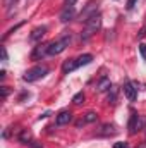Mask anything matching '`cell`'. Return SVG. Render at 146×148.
Returning a JSON list of instances; mask_svg holds the SVG:
<instances>
[{"mask_svg": "<svg viewBox=\"0 0 146 148\" xmlns=\"http://www.w3.org/2000/svg\"><path fill=\"white\" fill-rule=\"evenodd\" d=\"M100 28H102V16H100V12H96V14H93L84 23V35H81V40H88L93 33H96Z\"/></svg>", "mask_w": 146, "mask_h": 148, "instance_id": "obj_1", "label": "cell"}, {"mask_svg": "<svg viewBox=\"0 0 146 148\" xmlns=\"http://www.w3.org/2000/svg\"><path fill=\"white\" fill-rule=\"evenodd\" d=\"M69 43H71V35H65L64 38H60L57 41L48 43V55H59V53H62L69 47Z\"/></svg>", "mask_w": 146, "mask_h": 148, "instance_id": "obj_2", "label": "cell"}, {"mask_svg": "<svg viewBox=\"0 0 146 148\" xmlns=\"http://www.w3.org/2000/svg\"><path fill=\"white\" fill-rule=\"evenodd\" d=\"M46 73H48V67H45V66H36V67H33V69H29L28 73L23 76V79L24 81H36V79H40V77H43V76H46Z\"/></svg>", "mask_w": 146, "mask_h": 148, "instance_id": "obj_3", "label": "cell"}, {"mask_svg": "<svg viewBox=\"0 0 146 148\" xmlns=\"http://www.w3.org/2000/svg\"><path fill=\"white\" fill-rule=\"evenodd\" d=\"M96 9H98V2H95V0H91L86 7H84V10L79 14V21L81 23H86L93 14H96Z\"/></svg>", "mask_w": 146, "mask_h": 148, "instance_id": "obj_4", "label": "cell"}, {"mask_svg": "<svg viewBox=\"0 0 146 148\" xmlns=\"http://www.w3.org/2000/svg\"><path fill=\"white\" fill-rule=\"evenodd\" d=\"M122 90H124V95L127 97V100H129V102H134V100H136V97H138V88H136V84H134V83H131V81L124 83Z\"/></svg>", "mask_w": 146, "mask_h": 148, "instance_id": "obj_5", "label": "cell"}, {"mask_svg": "<svg viewBox=\"0 0 146 148\" xmlns=\"http://www.w3.org/2000/svg\"><path fill=\"white\" fill-rule=\"evenodd\" d=\"M72 121V114L69 110H62L59 112V115L55 117V122H57V126H64V124H69Z\"/></svg>", "mask_w": 146, "mask_h": 148, "instance_id": "obj_6", "label": "cell"}, {"mask_svg": "<svg viewBox=\"0 0 146 148\" xmlns=\"http://www.w3.org/2000/svg\"><path fill=\"white\" fill-rule=\"evenodd\" d=\"M74 16H76V9L74 7H64L62 12H60V21L62 23H67V21L74 19Z\"/></svg>", "mask_w": 146, "mask_h": 148, "instance_id": "obj_7", "label": "cell"}, {"mask_svg": "<svg viewBox=\"0 0 146 148\" xmlns=\"http://www.w3.org/2000/svg\"><path fill=\"white\" fill-rule=\"evenodd\" d=\"M45 53H48V45H38V47H35V50L31 53V59L33 60H40Z\"/></svg>", "mask_w": 146, "mask_h": 148, "instance_id": "obj_8", "label": "cell"}, {"mask_svg": "<svg viewBox=\"0 0 146 148\" xmlns=\"http://www.w3.org/2000/svg\"><path fill=\"white\" fill-rule=\"evenodd\" d=\"M45 33H46V28H45V26H38V28H35V29L31 31L29 40H31V41H40Z\"/></svg>", "mask_w": 146, "mask_h": 148, "instance_id": "obj_9", "label": "cell"}, {"mask_svg": "<svg viewBox=\"0 0 146 148\" xmlns=\"http://www.w3.org/2000/svg\"><path fill=\"white\" fill-rule=\"evenodd\" d=\"M79 66H77V60L76 59H69V60H65L64 64H62V73L64 74H69L72 73L74 69H77Z\"/></svg>", "mask_w": 146, "mask_h": 148, "instance_id": "obj_10", "label": "cell"}, {"mask_svg": "<svg viewBox=\"0 0 146 148\" xmlns=\"http://www.w3.org/2000/svg\"><path fill=\"white\" fill-rule=\"evenodd\" d=\"M110 88H112V83H110L108 77H102V79L98 81V84H96V90H98L100 93H103V91H110Z\"/></svg>", "mask_w": 146, "mask_h": 148, "instance_id": "obj_11", "label": "cell"}, {"mask_svg": "<svg viewBox=\"0 0 146 148\" xmlns=\"http://www.w3.org/2000/svg\"><path fill=\"white\" fill-rule=\"evenodd\" d=\"M115 133H117L115 126H113V124H108V122L103 124L102 129H100V134H102V136H112V134H115Z\"/></svg>", "mask_w": 146, "mask_h": 148, "instance_id": "obj_12", "label": "cell"}, {"mask_svg": "<svg viewBox=\"0 0 146 148\" xmlns=\"http://www.w3.org/2000/svg\"><path fill=\"white\" fill-rule=\"evenodd\" d=\"M17 140H19L21 143H24V145H29V143H31V133H29L28 129H21Z\"/></svg>", "mask_w": 146, "mask_h": 148, "instance_id": "obj_13", "label": "cell"}, {"mask_svg": "<svg viewBox=\"0 0 146 148\" xmlns=\"http://www.w3.org/2000/svg\"><path fill=\"white\" fill-rule=\"evenodd\" d=\"M77 60V66L81 67V66H88V64H91V60H93V55L91 53H84V55H81L79 59H76Z\"/></svg>", "mask_w": 146, "mask_h": 148, "instance_id": "obj_14", "label": "cell"}, {"mask_svg": "<svg viewBox=\"0 0 146 148\" xmlns=\"http://www.w3.org/2000/svg\"><path fill=\"white\" fill-rule=\"evenodd\" d=\"M146 127V117L145 115H138V119H136V127H134V133H138V131H143Z\"/></svg>", "mask_w": 146, "mask_h": 148, "instance_id": "obj_15", "label": "cell"}, {"mask_svg": "<svg viewBox=\"0 0 146 148\" xmlns=\"http://www.w3.org/2000/svg\"><path fill=\"white\" fill-rule=\"evenodd\" d=\"M136 119H138V114H136V112H132V114H131V121H129V133H131V134H136V133H134Z\"/></svg>", "mask_w": 146, "mask_h": 148, "instance_id": "obj_16", "label": "cell"}, {"mask_svg": "<svg viewBox=\"0 0 146 148\" xmlns=\"http://www.w3.org/2000/svg\"><path fill=\"white\" fill-rule=\"evenodd\" d=\"M96 119H98V115H96V112L89 110V112H86V114H84V119H83V121H84V122H95Z\"/></svg>", "mask_w": 146, "mask_h": 148, "instance_id": "obj_17", "label": "cell"}, {"mask_svg": "<svg viewBox=\"0 0 146 148\" xmlns=\"http://www.w3.org/2000/svg\"><path fill=\"white\" fill-rule=\"evenodd\" d=\"M72 102L76 103V105H81V103H84V93L83 91H79V93H76L72 98Z\"/></svg>", "mask_w": 146, "mask_h": 148, "instance_id": "obj_18", "label": "cell"}, {"mask_svg": "<svg viewBox=\"0 0 146 148\" xmlns=\"http://www.w3.org/2000/svg\"><path fill=\"white\" fill-rule=\"evenodd\" d=\"M108 102L112 103V105H113V103H117V90H115L113 86L110 88V93H108Z\"/></svg>", "mask_w": 146, "mask_h": 148, "instance_id": "obj_19", "label": "cell"}, {"mask_svg": "<svg viewBox=\"0 0 146 148\" xmlns=\"http://www.w3.org/2000/svg\"><path fill=\"white\" fill-rule=\"evenodd\" d=\"M0 93H2V98H7V97H9V93H10L9 86H2V88H0Z\"/></svg>", "mask_w": 146, "mask_h": 148, "instance_id": "obj_20", "label": "cell"}, {"mask_svg": "<svg viewBox=\"0 0 146 148\" xmlns=\"http://www.w3.org/2000/svg\"><path fill=\"white\" fill-rule=\"evenodd\" d=\"M139 53H141V59L146 60V45H145V43H141V45H139Z\"/></svg>", "mask_w": 146, "mask_h": 148, "instance_id": "obj_21", "label": "cell"}, {"mask_svg": "<svg viewBox=\"0 0 146 148\" xmlns=\"http://www.w3.org/2000/svg\"><path fill=\"white\" fill-rule=\"evenodd\" d=\"M16 2H17V0H3V7H5V9H10Z\"/></svg>", "mask_w": 146, "mask_h": 148, "instance_id": "obj_22", "label": "cell"}, {"mask_svg": "<svg viewBox=\"0 0 146 148\" xmlns=\"http://www.w3.org/2000/svg\"><path fill=\"white\" fill-rule=\"evenodd\" d=\"M136 2H138V0H127V3H126V7H127V10H131V9H134V5H136Z\"/></svg>", "mask_w": 146, "mask_h": 148, "instance_id": "obj_23", "label": "cell"}, {"mask_svg": "<svg viewBox=\"0 0 146 148\" xmlns=\"http://www.w3.org/2000/svg\"><path fill=\"white\" fill-rule=\"evenodd\" d=\"M113 148H127V143L126 141H117V143H113Z\"/></svg>", "mask_w": 146, "mask_h": 148, "instance_id": "obj_24", "label": "cell"}, {"mask_svg": "<svg viewBox=\"0 0 146 148\" xmlns=\"http://www.w3.org/2000/svg\"><path fill=\"white\" fill-rule=\"evenodd\" d=\"M29 145H31V148H41V143H38V141H31Z\"/></svg>", "mask_w": 146, "mask_h": 148, "instance_id": "obj_25", "label": "cell"}, {"mask_svg": "<svg viewBox=\"0 0 146 148\" xmlns=\"http://www.w3.org/2000/svg\"><path fill=\"white\" fill-rule=\"evenodd\" d=\"M2 60H7V52H5L3 47H2Z\"/></svg>", "mask_w": 146, "mask_h": 148, "instance_id": "obj_26", "label": "cell"}, {"mask_svg": "<svg viewBox=\"0 0 146 148\" xmlns=\"http://www.w3.org/2000/svg\"><path fill=\"white\" fill-rule=\"evenodd\" d=\"M145 35H146V28H143V29H141V31L138 33V36H139V38H143Z\"/></svg>", "mask_w": 146, "mask_h": 148, "instance_id": "obj_27", "label": "cell"}, {"mask_svg": "<svg viewBox=\"0 0 146 148\" xmlns=\"http://www.w3.org/2000/svg\"><path fill=\"white\" fill-rule=\"evenodd\" d=\"M5 74H7L5 71H0V79H5Z\"/></svg>", "mask_w": 146, "mask_h": 148, "instance_id": "obj_28", "label": "cell"}, {"mask_svg": "<svg viewBox=\"0 0 146 148\" xmlns=\"http://www.w3.org/2000/svg\"><path fill=\"white\" fill-rule=\"evenodd\" d=\"M136 148H146V143H139V145H138Z\"/></svg>", "mask_w": 146, "mask_h": 148, "instance_id": "obj_29", "label": "cell"}]
</instances>
